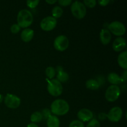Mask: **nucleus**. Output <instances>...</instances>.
Masks as SVG:
<instances>
[{
	"label": "nucleus",
	"mask_w": 127,
	"mask_h": 127,
	"mask_svg": "<svg viewBox=\"0 0 127 127\" xmlns=\"http://www.w3.org/2000/svg\"><path fill=\"white\" fill-rule=\"evenodd\" d=\"M51 112L55 115H64L69 112L68 103L64 99H56L51 104Z\"/></svg>",
	"instance_id": "f257e3e1"
},
{
	"label": "nucleus",
	"mask_w": 127,
	"mask_h": 127,
	"mask_svg": "<svg viewBox=\"0 0 127 127\" xmlns=\"http://www.w3.org/2000/svg\"><path fill=\"white\" fill-rule=\"evenodd\" d=\"M33 17L32 12L28 9H22L18 12L17 17V24L20 27L27 28L33 22Z\"/></svg>",
	"instance_id": "f03ea898"
},
{
	"label": "nucleus",
	"mask_w": 127,
	"mask_h": 127,
	"mask_svg": "<svg viewBox=\"0 0 127 127\" xmlns=\"http://www.w3.org/2000/svg\"><path fill=\"white\" fill-rule=\"evenodd\" d=\"M71 11L74 17L78 19H81L85 17L87 12L86 7L83 2L76 1L71 6Z\"/></svg>",
	"instance_id": "7ed1b4c3"
},
{
	"label": "nucleus",
	"mask_w": 127,
	"mask_h": 127,
	"mask_svg": "<svg viewBox=\"0 0 127 127\" xmlns=\"http://www.w3.org/2000/svg\"><path fill=\"white\" fill-rule=\"evenodd\" d=\"M47 82H48L47 90L50 95L54 97H57L62 94L63 86L60 82L58 81L57 79L47 80Z\"/></svg>",
	"instance_id": "20e7f679"
},
{
	"label": "nucleus",
	"mask_w": 127,
	"mask_h": 127,
	"mask_svg": "<svg viewBox=\"0 0 127 127\" xmlns=\"http://www.w3.org/2000/svg\"><path fill=\"white\" fill-rule=\"evenodd\" d=\"M121 94V90L117 85H110L105 91V99L109 102H115Z\"/></svg>",
	"instance_id": "39448f33"
},
{
	"label": "nucleus",
	"mask_w": 127,
	"mask_h": 127,
	"mask_svg": "<svg viewBox=\"0 0 127 127\" xmlns=\"http://www.w3.org/2000/svg\"><path fill=\"white\" fill-rule=\"evenodd\" d=\"M108 29L109 32H112L116 36L123 35L126 32V28L124 24L119 21H114L111 22L108 26Z\"/></svg>",
	"instance_id": "423d86ee"
},
{
	"label": "nucleus",
	"mask_w": 127,
	"mask_h": 127,
	"mask_svg": "<svg viewBox=\"0 0 127 127\" xmlns=\"http://www.w3.org/2000/svg\"><path fill=\"white\" fill-rule=\"evenodd\" d=\"M54 47L57 50L63 52L68 48L69 46V40L65 35H61L56 37L54 40Z\"/></svg>",
	"instance_id": "0eeeda50"
},
{
	"label": "nucleus",
	"mask_w": 127,
	"mask_h": 127,
	"mask_svg": "<svg viewBox=\"0 0 127 127\" xmlns=\"http://www.w3.org/2000/svg\"><path fill=\"white\" fill-rule=\"evenodd\" d=\"M57 24V21L52 16H48L42 20L40 22V27L43 31H51L54 29Z\"/></svg>",
	"instance_id": "6e6552de"
},
{
	"label": "nucleus",
	"mask_w": 127,
	"mask_h": 127,
	"mask_svg": "<svg viewBox=\"0 0 127 127\" xmlns=\"http://www.w3.org/2000/svg\"><path fill=\"white\" fill-rule=\"evenodd\" d=\"M21 99L17 95L12 94H7L4 97V104L10 109H17L21 104Z\"/></svg>",
	"instance_id": "1a4fd4ad"
},
{
	"label": "nucleus",
	"mask_w": 127,
	"mask_h": 127,
	"mask_svg": "<svg viewBox=\"0 0 127 127\" xmlns=\"http://www.w3.org/2000/svg\"><path fill=\"white\" fill-rule=\"evenodd\" d=\"M123 115V110L119 107L112 108L107 114V119L112 122H118L121 120Z\"/></svg>",
	"instance_id": "9d476101"
},
{
	"label": "nucleus",
	"mask_w": 127,
	"mask_h": 127,
	"mask_svg": "<svg viewBox=\"0 0 127 127\" xmlns=\"http://www.w3.org/2000/svg\"><path fill=\"white\" fill-rule=\"evenodd\" d=\"M78 118L81 122H89L93 118V113L91 110L88 109H82L79 110L77 114Z\"/></svg>",
	"instance_id": "9b49d317"
},
{
	"label": "nucleus",
	"mask_w": 127,
	"mask_h": 127,
	"mask_svg": "<svg viewBox=\"0 0 127 127\" xmlns=\"http://www.w3.org/2000/svg\"><path fill=\"white\" fill-rule=\"evenodd\" d=\"M127 46L126 40L121 37L115 38L112 44V48L114 51L119 52L122 51Z\"/></svg>",
	"instance_id": "f8f14e48"
},
{
	"label": "nucleus",
	"mask_w": 127,
	"mask_h": 127,
	"mask_svg": "<svg viewBox=\"0 0 127 127\" xmlns=\"http://www.w3.org/2000/svg\"><path fill=\"white\" fill-rule=\"evenodd\" d=\"M111 33L109 30L106 29H102L100 32V40L101 43L104 45L109 44L111 40Z\"/></svg>",
	"instance_id": "ddd939ff"
},
{
	"label": "nucleus",
	"mask_w": 127,
	"mask_h": 127,
	"mask_svg": "<svg viewBox=\"0 0 127 127\" xmlns=\"http://www.w3.org/2000/svg\"><path fill=\"white\" fill-rule=\"evenodd\" d=\"M34 32L32 29L29 28L25 29L23 30L21 35V39L25 42H29L33 38Z\"/></svg>",
	"instance_id": "4468645a"
},
{
	"label": "nucleus",
	"mask_w": 127,
	"mask_h": 127,
	"mask_svg": "<svg viewBox=\"0 0 127 127\" xmlns=\"http://www.w3.org/2000/svg\"><path fill=\"white\" fill-rule=\"evenodd\" d=\"M57 80L62 83H66L69 79V75L67 73L64 71L61 66L57 67Z\"/></svg>",
	"instance_id": "2eb2a0df"
},
{
	"label": "nucleus",
	"mask_w": 127,
	"mask_h": 127,
	"mask_svg": "<svg viewBox=\"0 0 127 127\" xmlns=\"http://www.w3.org/2000/svg\"><path fill=\"white\" fill-rule=\"evenodd\" d=\"M108 81L112 84V85H117L123 82V79L120 76L115 73H110L107 76Z\"/></svg>",
	"instance_id": "dca6fc26"
},
{
	"label": "nucleus",
	"mask_w": 127,
	"mask_h": 127,
	"mask_svg": "<svg viewBox=\"0 0 127 127\" xmlns=\"http://www.w3.org/2000/svg\"><path fill=\"white\" fill-rule=\"evenodd\" d=\"M119 66L123 69H127V52L124 51L119 55L117 58Z\"/></svg>",
	"instance_id": "f3484780"
},
{
	"label": "nucleus",
	"mask_w": 127,
	"mask_h": 127,
	"mask_svg": "<svg viewBox=\"0 0 127 127\" xmlns=\"http://www.w3.org/2000/svg\"><path fill=\"white\" fill-rule=\"evenodd\" d=\"M48 127H60V122L59 119L56 115H51L47 120Z\"/></svg>",
	"instance_id": "a211bd4d"
},
{
	"label": "nucleus",
	"mask_w": 127,
	"mask_h": 127,
	"mask_svg": "<svg viewBox=\"0 0 127 127\" xmlns=\"http://www.w3.org/2000/svg\"><path fill=\"white\" fill-rule=\"evenodd\" d=\"M86 86L90 90H97L100 87V84L99 83L98 81L95 80V79H90L86 81Z\"/></svg>",
	"instance_id": "6ab92c4d"
},
{
	"label": "nucleus",
	"mask_w": 127,
	"mask_h": 127,
	"mask_svg": "<svg viewBox=\"0 0 127 127\" xmlns=\"http://www.w3.org/2000/svg\"><path fill=\"white\" fill-rule=\"evenodd\" d=\"M63 9H62V7H60V6H55V7L52 9V17L55 18L56 19H57V18H60V17H62V16L63 15Z\"/></svg>",
	"instance_id": "aec40b11"
},
{
	"label": "nucleus",
	"mask_w": 127,
	"mask_h": 127,
	"mask_svg": "<svg viewBox=\"0 0 127 127\" xmlns=\"http://www.w3.org/2000/svg\"><path fill=\"white\" fill-rule=\"evenodd\" d=\"M43 119L42 113L40 112H35L31 115V120L32 123H38L41 122Z\"/></svg>",
	"instance_id": "412c9836"
},
{
	"label": "nucleus",
	"mask_w": 127,
	"mask_h": 127,
	"mask_svg": "<svg viewBox=\"0 0 127 127\" xmlns=\"http://www.w3.org/2000/svg\"><path fill=\"white\" fill-rule=\"evenodd\" d=\"M45 73L47 76L50 79H53L56 74V70L52 66H49L45 70Z\"/></svg>",
	"instance_id": "4be33fe9"
},
{
	"label": "nucleus",
	"mask_w": 127,
	"mask_h": 127,
	"mask_svg": "<svg viewBox=\"0 0 127 127\" xmlns=\"http://www.w3.org/2000/svg\"><path fill=\"white\" fill-rule=\"evenodd\" d=\"M83 4L85 5V6L93 8L96 6L97 1L95 0H84L83 1Z\"/></svg>",
	"instance_id": "5701e85b"
},
{
	"label": "nucleus",
	"mask_w": 127,
	"mask_h": 127,
	"mask_svg": "<svg viewBox=\"0 0 127 127\" xmlns=\"http://www.w3.org/2000/svg\"><path fill=\"white\" fill-rule=\"evenodd\" d=\"M86 127H100V124L97 119H93L89 121Z\"/></svg>",
	"instance_id": "b1692460"
},
{
	"label": "nucleus",
	"mask_w": 127,
	"mask_h": 127,
	"mask_svg": "<svg viewBox=\"0 0 127 127\" xmlns=\"http://www.w3.org/2000/svg\"><path fill=\"white\" fill-rule=\"evenodd\" d=\"M69 127H84V124L80 120H75L72 121L69 124Z\"/></svg>",
	"instance_id": "393cba45"
},
{
	"label": "nucleus",
	"mask_w": 127,
	"mask_h": 127,
	"mask_svg": "<svg viewBox=\"0 0 127 127\" xmlns=\"http://www.w3.org/2000/svg\"><path fill=\"white\" fill-rule=\"evenodd\" d=\"M39 2L40 1L38 0H37V1H26V4H27V6L29 8L34 9L38 6Z\"/></svg>",
	"instance_id": "a878e982"
},
{
	"label": "nucleus",
	"mask_w": 127,
	"mask_h": 127,
	"mask_svg": "<svg viewBox=\"0 0 127 127\" xmlns=\"http://www.w3.org/2000/svg\"><path fill=\"white\" fill-rule=\"evenodd\" d=\"M41 113H42L43 119H44L45 120H47L48 117L52 115V114H51L52 112H51V111L48 109H44Z\"/></svg>",
	"instance_id": "bb28decb"
},
{
	"label": "nucleus",
	"mask_w": 127,
	"mask_h": 127,
	"mask_svg": "<svg viewBox=\"0 0 127 127\" xmlns=\"http://www.w3.org/2000/svg\"><path fill=\"white\" fill-rule=\"evenodd\" d=\"M21 30V27L17 24H14L11 27V31L12 33H17Z\"/></svg>",
	"instance_id": "cd10ccee"
},
{
	"label": "nucleus",
	"mask_w": 127,
	"mask_h": 127,
	"mask_svg": "<svg viewBox=\"0 0 127 127\" xmlns=\"http://www.w3.org/2000/svg\"><path fill=\"white\" fill-rule=\"evenodd\" d=\"M60 5L62 6H67L72 3L71 0H59L58 1Z\"/></svg>",
	"instance_id": "c85d7f7f"
},
{
	"label": "nucleus",
	"mask_w": 127,
	"mask_h": 127,
	"mask_svg": "<svg viewBox=\"0 0 127 127\" xmlns=\"http://www.w3.org/2000/svg\"><path fill=\"white\" fill-rule=\"evenodd\" d=\"M99 5L102 6H106L110 2V0H99L97 1Z\"/></svg>",
	"instance_id": "c756f323"
},
{
	"label": "nucleus",
	"mask_w": 127,
	"mask_h": 127,
	"mask_svg": "<svg viewBox=\"0 0 127 127\" xmlns=\"http://www.w3.org/2000/svg\"><path fill=\"white\" fill-rule=\"evenodd\" d=\"M98 118L100 120H105L107 118V114L104 112H101L98 115Z\"/></svg>",
	"instance_id": "7c9ffc66"
},
{
	"label": "nucleus",
	"mask_w": 127,
	"mask_h": 127,
	"mask_svg": "<svg viewBox=\"0 0 127 127\" xmlns=\"http://www.w3.org/2000/svg\"><path fill=\"white\" fill-rule=\"evenodd\" d=\"M57 2V0H47L46 2H47L49 4H53L56 3Z\"/></svg>",
	"instance_id": "2f4dec72"
},
{
	"label": "nucleus",
	"mask_w": 127,
	"mask_h": 127,
	"mask_svg": "<svg viewBox=\"0 0 127 127\" xmlns=\"http://www.w3.org/2000/svg\"><path fill=\"white\" fill-rule=\"evenodd\" d=\"M27 127H38V125H36L35 124H33V123H31V124H29L27 125Z\"/></svg>",
	"instance_id": "473e14b6"
},
{
	"label": "nucleus",
	"mask_w": 127,
	"mask_h": 127,
	"mask_svg": "<svg viewBox=\"0 0 127 127\" xmlns=\"http://www.w3.org/2000/svg\"><path fill=\"white\" fill-rule=\"evenodd\" d=\"M2 100H3V96L1 94H0V104L2 102Z\"/></svg>",
	"instance_id": "72a5a7b5"
}]
</instances>
